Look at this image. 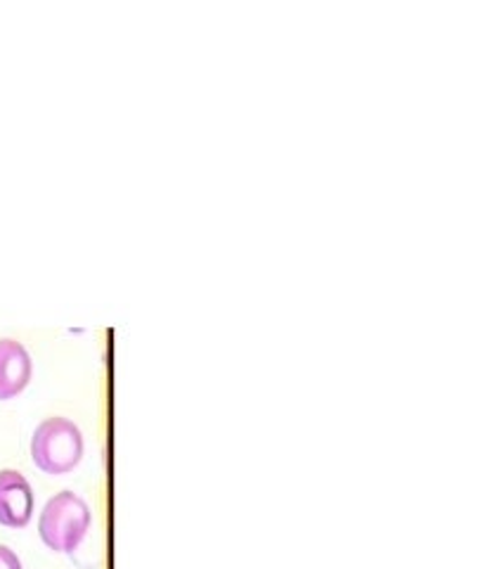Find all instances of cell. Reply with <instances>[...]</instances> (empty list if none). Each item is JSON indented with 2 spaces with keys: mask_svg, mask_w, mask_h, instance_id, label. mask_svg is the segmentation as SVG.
<instances>
[{
  "mask_svg": "<svg viewBox=\"0 0 504 569\" xmlns=\"http://www.w3.org/2000/svg\"><path fill=\"white\" fill-rule=\"evenodd\" d=\"M90 520H93V515L79 493L60 491L41 510V541L56 553H74L85 539Z\"/></svg>",
  "mask_w": 504,
  "mask_h": 569,
  "instance_id": "cell-1",
  "label": "cell"
},
{
  "mask_svg": "<svg viewBox=\"0 0 504 569\" xmlns=\"http://www.w3.org/2000/svg\"><path fill=\"white\" fill-rule=\"evenodd\" d=\"M83 458V435L77 422L56 416L46 418L33 430L31 460L46 475H67Z\"/></svg>",
  "mask_w": 504,
  "mask_h": 569,
  "instance_id": "cell-2",
  "label": "cell"
},
{
  "mask_svg": "<svg viewBox=\"0 0 504 569\" xmlns=\"http://www.w3.org/2000/svg\"><path fill=\"white\" fill-rule=\"evenodd\" d=\"M33 515V489L20 470H0V525L22 529Z\"/></svg>",
  "mask_w": 504,
  "mask_h": 569,
  "instance_id": "cell-3",
  "label": "cell"
},
{
  "mask_svg": "<svg viewBox=\"0 0 504 569\" xmlns=\"http://www.w3.org/2000/svg\"><path fill=\"white\" fill-rule=\"evenodd\" d=\"M33 376V361L22 342L0 337V401L22 395Z\"/></svg>",
  "mask_w": 504,
  "mask_h": 569,
  "instance_id": "cell-4",
  "label": "cell"
},
{
  "mask_svg": "<svg viewBox=\"0 0 504 569\" xmlns=\"http://www.w3.org/2000/svg\"><path fill=\"white\" fill-rule=\"evenodd\" d=\"M0 569H24L20 556H17L10 546H3V543H0Z\"/></svg>",
  "mask_w": 504,
  "mask_h": 569,
  "instance_id": "cell-5",
  "label": "cell"
}]
</instances>
